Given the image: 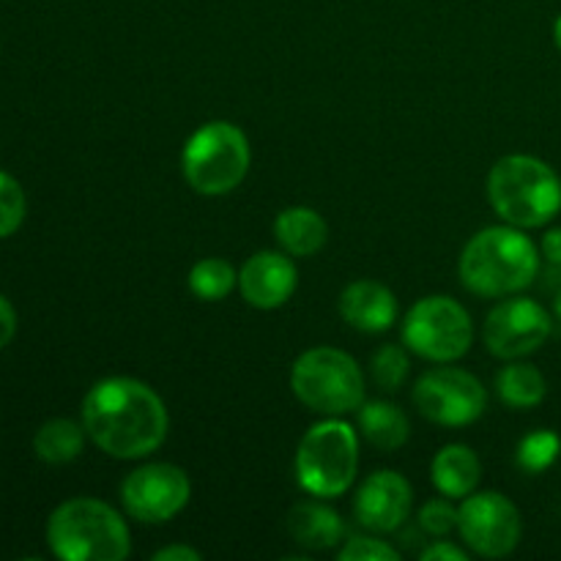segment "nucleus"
<instances>
[{"mask_svg":"<svg viewBox=\"0 0 561 561\" xmlns=\"http://www.w3.org/2000/svg\"><path fill=\"white\" fill-rule=\"evenodd\" d=\"M82 425L102 453L118 460H140L168 438L170 416L162 398L137 378H102L82 400Z\"/></svg>","mask_w":561,"mask_h":561,"instance_id":"1","label":"nucleus"},{"mask_svg":"<svg viewBox=\"0 0 561 561\" xmlns=\"http://www.w3.org/2000/svg\"><path fill=\"white\" fill-rule=\"evenodd\" d=\"M537 272L540 252L535 241L513 225H493L471 236L458 263L466 288L485 299L520 294L535 283Z\"/></svg>","mask_w":561,"mask_h":561,"instance_id":"2","label":"nucleus"},{"mask_svg":"<svg viewBox=\"0 0 561 561\" xmlns=\"http://www.w3.org/2000/svg\"><path fill=\"white\" fill-rule=\"evenodd\" d=\"M488 201L513 228H542L561 211V179L542 159L510 153L488 173Z\"/></svg>","mask_w":561,"mask_h":561,"instance_id":"3","label":"nucleus"},{"mask_svg":"<svg viewBox=\"0 0 561 561\" xmlns=\"http://www.w3.org/2000/svg\"><path fill=\"white\" fill-rule=\"evenodd\" d=\"M49 551L64 561H124L131 535L121 513L99 499H69L47 520Z\"/></svg>","mask_w":561,"mask_h":561,"instance_id":"4","label":"nucleus"},{"mask_svg":"<svg viewBox=\"0 0 561 561\" xmlns=\"http://www.w3.org/2000/svg\"><path fill=\"white\" fill-rule=\"evenodd\" d=\"M252 153L244 131L230 121H208L192 131L181 151L184 179L197 195L219 197L239 190L247 179Z\"/></svg>","mask_w":561,"mask_h":561,"instance_id":"5","label":"nucleus"},{"mask_svg":"<svg viewBox=\"0 0 561 561\" xmlns=\"http://www.w3.org/2000/svg\"><path fill=\"white\" fill-rule=\"evenodd\" d=\"M296 482L318 499H337L354 485L359 436L340 416H327L305 433L296 449Z\"/></svg>","mask_w":561,"mask_h":561,"instance_id":"6","label":"nucleus"},{"mask_svg":"<svg viewBox=\"0 0 561 561\" xmlns=\"http://www.w3.org/2000/svg\"><path fill=\"white\" fill-rule=\"evenodd\" d=\"M290 389L296 400L321 416H345L365 403V373L340 348H310L294 362Z\"/></svg>","mask_w":561,"mask_h":561,"instance_id":"7","label":"nucleus"},{"mask_svg":"<svg viewBox=\"0 0 561 561\" xmlns=\"http://www.w3.org/2000/svg\"><path fill=\"white\" fill-rule=\"evenodd\" d=\"M403 343L438 365L458 362L474 343V323L453 296H425L403 318Z\"/></svg>","mask_w":561,"mask_h":561,"instance_id":"8","label":"nucleus"},{"mask_svg":"<svg viewBox=\"0 0 561 561\" xmlns=\"http://www.w3.org/2000/svg\"><path fill=\"white\" fill-rule=\"evenodd\" d=\"M414 405L427 422L442 427L474 425L488 409L480 378L460 367H433L416 381Z\"/></svg>","mask_w":561,"mask_h":561,"instance_id":"9","label":"nucleus"},{"mask_svg":"<svg viewBox=\"0 0 561 561\" xmlns=\"http://www.w3.org/2000/svg\"><path fill=\"white\" fill-rule=\"evenodd\" d=\"M458 531L471 553L482 559H502L518 548L524 520L507 496L496 491H474L460 504Z\"/></svg>","mask_w":561,"mask_h":561,"instance_id":"10","label":"nucleus"},{"mask_svg":"<svg viewBox=\"0 0 561 561\" xmlns=\"http://www.w3.org/2000/svg\"><path fill=\"white\" fill-rule=\"evenodd\" d=\"M192 482L181 466L146 463L121 482V504L140 524H168L190 504Z\"/></svg>","mask_w":561,"mask_h":561,"instance_id":"11","label":"nucleus"},{"mask_svg":"<svg viewBox=\"0 0 561 561\" xmlns=\"http://www.w3.org/2000/svg\"><path fill=\"white\" fill-rule=\"evenodd\" d=\"M551 329L553 321L540 301L513 296L488 312L482 340L493 356L513 362L535 354L551 337Z\"/></svg>","mask_w":561,"mask_h":561,"instance_id":"12","label":"nucleus"},{"mask_svg":"<svg viewBox=\"0 0 561 561\" xmlns=\"http://www.w3.org/2000/svg\"><path fill=\"white\" fill-rule=\"evenodd\" d=\"M414 491L409 480L398 471H376L362 482L354 499V515L359 526L370 529L373 535H392L409 520Z\"/></svg>","mask_w":561,"mask_h":561,"instance_id":"13","label":"nucleus"},{"mask_svg":"<svg viewBox=\"0 0 561 561\" xmlns=\"http://www.w3.org/2000/svg\"><path fill=\"white\" fill-rule=\"evenodd\" d=\"M299 285L294 261L288 252H255L247 257V263L239 272V290L244 301L255 310H277L294 296Z\"/></svg>","mask_w":561,"mask_h":561,"instance_id":"14","label":"nucleus"},{"mask_svg":"<svg viewBox=\"0 0 561 561\" xmlns=\"http://www.w3.org/2000/svg\"><path fill=\"white\" fill-rule=\"evenodd\" d=\"M340 316L348 327L365 334H381L398 321V299L376 279H356L340 294Z\"/></svg>","mask_w":561,"mask_h":561,"instance_id":"15","label":"nucleus"},{"mask_svg":"<svg viewBox=\"0 0 561 561\" xmlns=\"http://www.w3.org/2000/svg\"><path fill=\"white\" fill-rule=\"evenodd\" d=\"M288 531L307 551H332L345 540V524L334 507L323 499H307L290 507Z\"/></svg>","mask_w":561,"mask_h":561,"instance_id":"16","label":"nucleus"},{"mask_svg":"<svg viewBox=\"0 0 561 561\" xmlns=\"http://www.w3.org/2000/svg\"><path fill=\"white\" fill-rule=\"evenodd\" d=\"M274 239L294 257H312L327 247L329 225L316 208L290 206L274 219Z\"/></svg>","mask_w":561,"mask_h":561,"instance_id":"17","label":"nucleus"},{"mask_svg":"<svg viewBox=\"0 0 561 561\" xmlns=\"http://www.w3.org/2000/svg\"><path fill=\"white\" fill-rule=\"evenodd\" d=\"M431 480L447 499H466L480 488L482 463L466 444H447L431 463Z\"/></svg>","mask_w":561,"mask_h":561,"instance_id":"18","label":"nucleus"},{"mask_svg":"<svg viewBox=\"0 0 561 561\" xmlns=\"http://www.w3.org/2000/svg\"><path fill=\"white\" fill-rule=\"evenodd\" d=\"M356 422H359L362 438L381 453H394L411 436L409 416L389 400H365L356 409Z\"/></svg>","mask_w":561,"mask_h":561,"instance_id":"19","label":"nucleus"},{"mask_svg":"<svg viewBox=\"0 0 561 561\" xmlns=\"http://www.w3.org/2000/svg\"><path fill=\"white\" fill-rule=\"evenodd\" d=\"M85 436V425L60 416V420H49L38 427L36 436H33V449L44 463L64 466L80 458Z\"/></svg>","mask_w":561,"mask_h":561,"instance_id":"20","label":"nucleus"},{"mask_svg":"<svg viewBox=\"0 0 561 561\" xmlns=\"http://www.w3.org/2000/svg\"><path fill=\"white\" fill-rule=\"evenodd\" d=\"M496 392L504 405H510V409L515 411H526V409H537V405L546 400L548 383H546V376H542L535 365H526V362L513 359V365L499 370Z\"/></svg>","mask_w":561,"mask_h":561,"instance_id":"21","label":"nucleus"},{"mask_svg":"<svg viewBox=\"0 0 561 561\" xmlns=\"http://www.w3.org/2000/svg\"><path fill=\"white\" fill-rule=\"evenodd\" d=\"M186 285L201 301H222L239 288V272L225 257H203L190 268Z\"/></svg>","mask_w":561,"mask_h":561,"instance_id":"22","label":"nucleus"},{"mask_svg":"<svg viewBox=\"0 0 561 561\" xmlns=\"http://www.w3.org/2000/svg\"><path fill=\"white\" fill-rule=\"evenodd\" d=\"M561 453V438L553 431H535L526 438H520L515 460L529 474H540V471L551 469L557 463Z\"/></svg>","mask_w":561,"mask_h":561,"instance_id":"23","label":"nucleus"},{"mask_svg":"<svg viewBox=\"0 0 561 561\" xmlns=\"http://www.w3.org/2000/svg\"><path fill=\"white\" fill-rule=\"evenodd\" d=\"M411 370V362L409 354H405L400 345H381V348L373 354L370 362V373H373V381L381 392H398L400 387L405 383Z\"/></svg>","mask_w":561,"mask_h":561,"instance_id":"24","label":"nucleus"},{"mask_svg":"<svg viewBox=\"0 0 561 561\" xmlns=\"http://www.w3.org/2000/svg\"><path fill=\"white\" fill-rule=\"evenodd\" d=\"M25 190H22L14 175L0 170V239H9L11 233L20 230V225L25 222Z\"/></svg>","mask_w":561,"mask_h":561,"instance_id":"25","label":"nucleus"},{"mask_svg":"<svg viewBox=\"0 0 561 561\" xmlns=\"http://www.w3.org/2000/svg\"><path fill=\"white\" fill-rule=\"evenodd\" d=\"M460 510L444 499H431L425 507L420 510V529L431 537H449L455 529H458Z\"/></svg>","mask_w":561,"mask_h":561,"instance_id":"26","label":"nucleus"},{"mask_svg":"<svg viewBox=\"0 0 561 561\" xmlns=\"http://www.w3.org/2000/svg\"><path fill=\"white\" fill-rule=\"evenodd\" d=\"M340 561H398L400 551L389 542L378 540V537H351L343 542L337 553Z\"/></svg>","mask_w":561,"mask_h":561,"instance_id":"27","label":"nucleus"},{"mask_svg":"<svg viewBox=\"0 0 561 561\" xmlns=\"http://www.w3.org/2000/svg\"><path fill=\"white\" fill-rule=\"evenodd\" d=\"M420 559L422 561H469V551H463V548L455 546V542L449 540H438V542H431L427 548H422Z\"/></svg>","mask_w":561,"mask_h":561,"instance_id":"28","label":"nucleus"},{"mask_svg":"<svg viewBox=\"0 0 561 561\" xmlns=\"http://www.w3.org/2000/svg\"><path fill=\"white\" fill-rule=\"evenodd\" d=\"M14 334H16V310L14 305L0 294V348H5V345L11 343Z\"/></svg>","mask_w":561,"mask_h":561,"instance_id":"29","label":"nucleus"},{"mask_svg":"<svg viewBox=\"0 0 561 561\" xmlns=\"http://www.w3.org/2000/svg\"><path fill=\"white\" fill-rule=\"evenodd\" d=\"M203 553L192 546H168L153 553V561H201Z\"/></svg>","mask_w":561,"mask_h":561,"instance_id":"30","label":"nucleus"},{"mask_svg":"<svg viewBox=\"0 0 561 561\" xmlns=\"http://www.w3.org/2000/svg\"><path fill=\"white\" fill-rule=\"evenodd\" d=\"M540 250L548 263H557V266H561V228H551L546 236H542Z\"/></svg>","mask_w":561,"mask_h":561,"instance_id":"31","label":"nucleus"},{"mask_svg":"<svg viewBox=\"0 0 561 561\" xmlns=\"http://www.w3.org/2000/svg\"><path fill=\"white\" fill-rule=\"evenodd\" d=\"M553 42H557V47L561 49V14L557 16V22H553Z\"/></svg>","mask_w":561,"mask_h":561,"instance_id":"32","label":"nucleus"},{"mask_svg":"<svg viewBox=\"0 0 561 561\" xmlns=\"http://www.w3.org/2000/svg\"><path fill=\"white\" fill-rule=\"evenodd\" d=\"M553 310H557V316H559V321H561V288H559L557 299H553Z\"/></svg>","mask_w":561,"mask_h":561,"instance_id":"33","label":"nucleus"}]
</instances>
